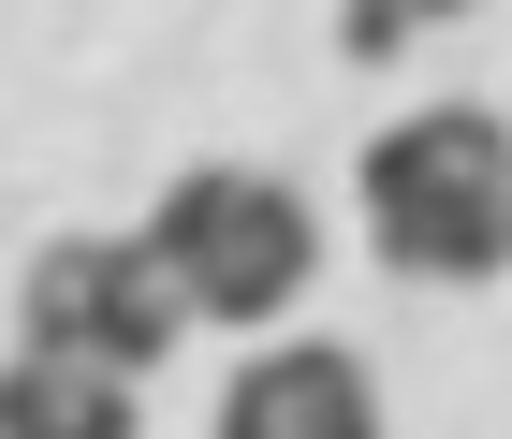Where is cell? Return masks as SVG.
Here are the masks:
<instances>
[{
	"instance_id": "1",
	"label": "cell",
	"mask_w": 512,
	"mask_h": 439,
	"mask_svg": "<svg viewBox=\"0 0 512 439\" xmlns=\"http://www.w3.org/2000/svg\"><path fill=\"white\" fill-rule=\"evenodd\" d=\"M366 249L425 293L512 279V118L498 103H410L366 147Z\"/></svg>"
},
{
	"instance_id": "2",
	"label": "cell",
	"mask_w": 512,
	"mask_h": 439,
	"mask_svg": "<svg viewBox=\"0 0 512 439\" xmlns=\"http://www.w3.org/2000/svg\"><path fill=\"white\" fill-rule=\"evenodd\" d=\"M147 249H161V279L191 293V322H278V308H308L322 279V220L293 176H249V161H191L176 191L147 205Z\"/></svg>"
},
{
	"instance_id": "3",
	"label": "cell",
	"mask_w": 512,
	"mask_h": 439,
	"mask_svg": "<svg viewBox=\"0 0 512 439\" xmlns=\"http://www.w3.org/2000/svg\"><path fill=\"white\" fill-rule=\"evenodd\" d=\"M15 337H30V352H74V366L147 381V366L191 337V293L161 279L147 235H59V249H30V279H15Z\"/></svg>"
},
{
	"instance_id": "4",
	"label": "cell",
	"mask_w": 512,
	"mask_h": 439,
	"mask_svg": "<svg viewBox=\"0 0 512 439\" xmlns=\"http://www.w3.org/2000/svg\"><path fill=\"white\" fill-rule=\"evenodd\" d=\"M220 439H381V381L337 337H278L220 381Z\"/></svg>"
},
{
	"instance_id": "5",
	"label": "cell",
	"mask_w": 512,
	"mask_h": 439,
	"mask_svg": "<svg viewBox=\"0 0 512 439\" xmlns=\"http://www.w3.org/2000/svg\"><path fill=\"white\" fill-rule=\"evenodd\" d=\"M0 439H147V381L15 337V352H0Z\"/></svg>"
},
{
	"instance_id": "6",
	"label": "cell",
	"mask_w": 512,
	"mask_h": 439,
	"mask_svg": "<svg viewBox=\"0 0 512 439\" xmlns=\"http://www.w3.org/2000/svg\"><path fill=\"white\" fill-rule=\"evenodd\" d=\"M439 15H469V0H337V44H352V59H395V44L439 30Z\"/></svg>"
}]
</instances>
